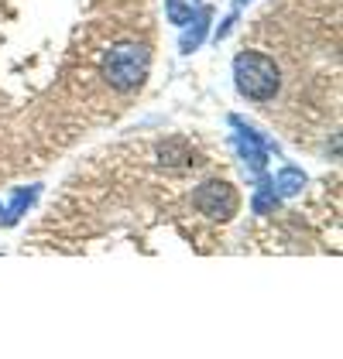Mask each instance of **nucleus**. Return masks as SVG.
I'll return each mask as SVG.
<instances>
[{
	"label": "nucleus",
	"instance_id": "f257e3e1",
	"mask_svg": "<svg viewBox=\"0 0 343 359\" xmlns=\"http://www.w3.org/2000/svg\"><path fill=\"white\" fill-rule=\"evenodd\" d=\"M233 83H237V93L244 100L268 103L282 89V72H278V65L271 58L261 55V52H240L233 58Z\"/></svg>",
	"mask_w": 343,
	"mask_h": 359
},
{
	"label": "nucleus",
	"instance_id": "f03ea898",
	"mask_svg": "<svg viewBox=\"0 0 343 359\" xmlns=\"http://www.w3.org/2000/svg\"><path fill=\"white\" fill-rule=\"evenodd\" d=\"M148 69H151V55L141 41H117L103 58V79L120 93L138 89L148 79Z\"/></svg>",
	"mask_w": 343,
	"mask_h": 359
},
{
	"label": "nucleus",
	"instance_id": "7ed1b4c3",
	"mask_svg": "<svg viewBox=\"0 0 343 359\" xmlns=\"http://www.w3.org/2000/svg\"><path fill=\"white\" fill-rule=\"evenodd\" d=\"M193 205L200 209L202 216H209V219L227 222L237 216L240 198L233 192V185H227V182H206V185H200V192L193 195Z\"/></svg>",
	"mask_w": 343,
	"mask_h": 359
},
{
	"label": "nucleus",
	"instance_id": "20e7f679",
	"mask_svg": "<svg viewBox=\"0 0 343 359\" xmlns=\"http://www.w3.org/2000/svg\"><path fill=\"white\" fill-rule=\"evenodd\" d=\"M240 134L233 137V144H237V151H240V158L251 165V171H254L257 178H264V165H268V140L257 134L254 127H244V120H230Z\"/></svg>",
	"mask_w": 343,
	"mask_h": 359
},
{
	"label": "nucleus",
	"instance_id": "39448f33",
	"mask_svg": "<svg viewBox=\"0 0 343 359\" xmlns=\"http://www.w3.org/2000/svg\"><path fill=\"white\" fill-rule=\"evenodd\" d=\"M209 21H213V7H200V11H196V18L189 21L193 28L179 38V48H182L186 55H189V52H196V48L202 45V38H206V31H209Z\"/></svg>",
	"mask_w": 343,
	"mask_h": 359
},
{
	"label": "nucleus",
	"instance_id": "423d86ee",
	"mask_svg": "<svg viewBox=\"0 0 343 359\" xmlns=\"http://www.w3.org/2000/svg\"><path fill=\"white\" fill-rule=\"evenodd\" d=\"M202 7V0H169L165 4V11H169V21L175 28H186L193 18H196V11Z\"/></svg>",
	"mask_w": 343,
	"mask_h": 359
},
{
	"label": "nucleus",
	"instance_id": "0eeeda50",
	"mask_svg": "<svg viewBox=\"0 0 343 359\" xmlns=\"http://www.w3.org/2000/svg\"><path fill=\"white\" fill-rule=\"evenodd\" d=\"M302 185H306V175H302L299 168H292V165H285L282 171H278V178H275V189H278V195H295Z\"/></svg>",
	"mask_w": 343,
	"mask_h": 359
},
{
	"label": "nucleus",
	"instance_id": "6e6552de",
	"mask_svg": "<svg viewBox=\"0 0 343 359\" xmlns=\"http://www.w3.org/2000/svg\"><path fill=\"white\" fill-rule=\"evenodd\" d=\"M34 195H38V189H21V192H18V198H14V202H11V209H7V226H14V222L21 219V216H25V209H28L31 202H34Z\"/></svg>",
	"mask_w": 343,
	"mask_h": 359
},
{
	"label": "nucleus",
	"instance_id": "1a4fd4ad",
	"mask_svg": "<svg viewBox=\"0 0 343 359\" xmlns=\"http://www.w3.org/2000/svg\"><path fill=\"white\" fill-rule=\"evenodd\" d=\"M244 4H251V0H237V7H244Z\"/></svg>",
	"mask_w": 343,
	"mask_h": 359
}]
</instances>
